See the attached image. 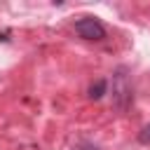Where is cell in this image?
Returning <instances> with one entry per match:
<instances>
[{"label":"cell","mask_w":150,"mask_h":150,"mask_svg":"<svg viewBox=\"0 0 150 150\" xmlns=\"http://www.w3.org/2000/svg\"><path fill=\"white\" fill-rule=\"evenodd\" d=\"M70 150H101V148L94 145V143H89V141H80V143H75Z\"/></svg>","instance_id":"5"},{"label":"cell","mask_w":150,"mask_h":150,"mask_svg":"<svg viewBox=\"0 0 150 150\" xmlns=\"http://www.w3.org/2000/svg\"><path fill=\"white\" fill-rule=\"evenodd\" d=\"M105 91H108V80H103V77H98L89 84V98H94V101H98Z\"/></svg>","instance_id":"3"},{"label":"cell","mask_w":150,"mask_h":150,"mask_svg":"<svg viewBox=\"0 0 150 150\" xmlns=\"http://www.w3.org/2000/svg\"><path fill=\"white\" fill-rule=\"evenodd\" d=\"M110 98H112V108L120 112H127L131 101H134L131 77H129V70L124 66H120L110 77Z\"/></svg>","instance_id":"1"},{"label":"cell","mask_w":150,"mask_h":150,"mask_svg":"<svg viewBox=\"0 0 150 150\" xmlns=\"http://www.w3.org/2000/svg\"><path fill=\"white\" fill-rule=\"evenodd\" d=\"M138 141H141L143 145H148V143H150V122H148V124L138 131Z\"/></svg>","instance_id":"4"},{"label":"cell","mask_w":150,"mask_h":150,"mask_svg":"<svg viewBox=\"0 0 150 150\" xmlns=\"http://www.w3.org/2000/svg\"><path fill=\"white\" fill-rule=\"evenodd\" d=\"M75 33L84 40H103L105 38V26L96 16H80L75 21Z\"/></svg>","instance_id":"2"}]
</instances>
